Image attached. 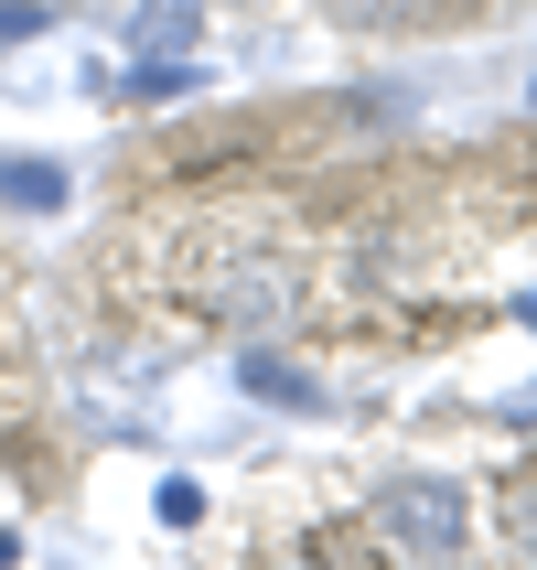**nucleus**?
<instances>
[{
	"label": "nucleus",
	"mask_w": 537,
	"mask_h": 570,
	"mask_svg": "<svg viewBox=\"0 0 537 570\" xmlns=\"http://www.w3.org/2000/svg\"><path fill=\"white\" fill-rule=\"evenodd\" d=\"M377 528L409 549V560H451L474 517H463V495H451L441 474H409V484H387V495H377Z\"/></svg>",
	"instance_id": "1"
},
{
	"label": "nucleus",
	"mask_w": 537,
	"mask_h": 570,
	"mask_svg": "<svg viewBox=\"0 0 537 570\" xmlns=\"http://www.w3.org/2000/svg\"><path fill=\"white\" fill-rule=\"evenodd\" d=\"M237 387H248V399H280V410H322V377L301 366V355H280V345L237 355Z\"/></svg>",
	"instance_id": "2"
},
{
	"label": "nucleus",
	"mask_w": 537,
	"mask_h": 570,
	"mask_svg": "<svg viewBox=\"0 0 537 570\" xmlns=\"http://www.w3.org/2000/svg\"><path fill=\"white\" fill-rule=\"evenodd\" d=\"M0 205H11V216H54L64 205V161H0Z\"/></svg>",
	"instance_id": "3"
},
{
	"label": "nucleus",
	"mask_w": 537,
	"mask_h": 570,
	"mask_svg": "<svg viewBox=\"0 0 537 570\" xmlns=\"http://www.w3.org/2000/svg\"><path fill=\"white\" fill-rule=\"evenodd\" d=\"M151 507H161V528H193V517H205V484H193V474H172Z\"/></svg>",
	"instance_id": "4"
},
{
	"label": "nucleus",
	"mask_w": 537,
	"mask_h": 570,
	"mask_svg": "<svg viewBox=\"0 0 537 570\" xmlns=\"http://www.w3.org/2000/svg\"><path fill=\"white\" fill-rule=\"evenodd\" d=\"M22 32H43V11L32 0H0V43H22Z\"/></svg>",
	"instance_id": "5"
},
{
	"label": "nucleus",
	"mask_w": 537,
	"mask_h": 570,
	"mask_svg": "<svg viewBox=\"0 0 537 570\" xmlns=\"http://www.w3.org/2000/svg\"><path fill=\"white\" fill-rule=\"evenodd\" d=\"M301 570H377V560H355V549H312Z\"/></svg>",
	"instance_id": "6"
},
{
	"label": "nucleus",
	"mask_w": 537,
	"mask_h": 570,
	"mask_svg": "<svg viewBox=\"0 0 537 570\" xmlns=\"http://www.w3.org/2000/svg\"><path fill=\"white\" fill-rule=\"evenodd\" d=\"M516 323H527V334H537V291H527V302H516Z\"/></svg>",
	"instance_id": "7"
}]
</instances>
